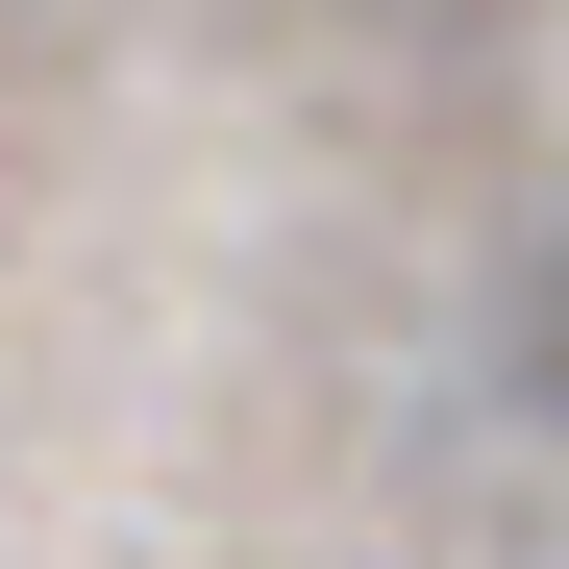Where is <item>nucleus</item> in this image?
Instances as JSON below:
<instances>
[]
</instances>
